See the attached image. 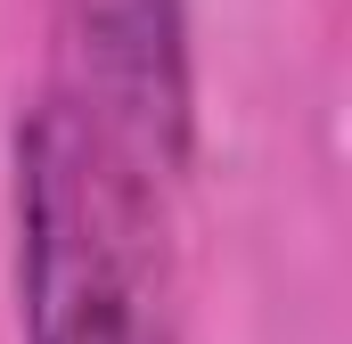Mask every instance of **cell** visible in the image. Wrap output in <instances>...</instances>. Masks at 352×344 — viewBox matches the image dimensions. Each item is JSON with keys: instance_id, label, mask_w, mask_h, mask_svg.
<instances>
[{"instance_id": "cell-1", "label": "cell", "mask_w": 352, "mask_h": 344, "mask_svg": "<svg viewBox=\"0 0 352 344\" xmlns=\"http://www.w3.org/2000/svg\"><path fill=\"white\" fill-rule=\"evenodd\" d=\"M25 344H180L156 172L66 90L16 123Z\"/></svg>"}, {"instance_id": "cell-2", "label": "cell", "mask_w": 352, "mask_h": 344, "mask_svg": "<svg viewBox=\"0 0 352 344\" xmlns=\"http://www.w3.org/2000/svg\"><path fill=\"white\" fill-rule=\"evenodd\" d=\"M58 33L74 58V107H90L115 148L180 172L197 148V83H188V0H58Z\"/></svg>"}]
</instances>
